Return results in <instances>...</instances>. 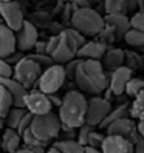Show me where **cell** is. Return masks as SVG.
<instances>
[{
	"mask_svg": "<svg viewBox=\"0 0 144 153\" xmlns=\"http://www.w3.org/2000/svg\"><path fill=\"white\" fill-rule=\"evenodd\" d=\"M130 22H132V28H137V30L144 31V13H143V11L135 13V14L132 16Z\"/></svg>",
	"mask_w": 144,
	"mask_h": 153,
	"instance_id": "obj_39",
	"label": "cell"
},
{
	"mask_svg": "<svg viewBox=\"0 0 144 153\" xmlns=\"http://www.w3.org/2000/svg\"><path fill=\"white\" fill-rule=\"evenodd\" d=\"M81 57L78 59H71L70 62H67V65H65V74H67V79H73L75 80V76H76V70L81 64Z\"/></svg>",
	"mask_w": 144,
	"mask_h": 153,
	"instance_id": "obj_34",
	"label": "cell"
},
{
	"mask_svg": "<svg viewBox=\"0 0 144 153\" xmlns=\"http://www.w3.org/2000/svg\"><path fill=\"white\" fill-rule=\"evenodd\" d=\"M138 51H141L143 54H144V47H141V48H138Z\"/></svg>",
	"mask_w": 144,
	"mask_h": 153,
	"instance_id": "obj_51",
	"label": "cell"
},
{
	"mask_svg": "<svg viewBox=\"0 0 144 153\" xmlns=\"http://www.w3.org/2000/svg\"><path fill=\"white\" fill-rule=\"evenodd\" d=\"M130 118L133 119H144V91L133 97V102L130 105Z\"/></svg>",
	"mask_w": 144,
	"mask_h": 153,
	"instance_id": "obj_26",
	"label": "cell"
},
{
	"mask_svg": "<svg viewBox=\"0 0 144 153\" xmlns=\"http://www.w3.org/2000/svg\"><path fill=\"white\" fill-rule=\"evenodd\" d=\"M107 51V45L101 40H93V42H85L78 51V57L81 59H95L101 60L102 56Z\"/></svg>",
	"mask_w": 144,
	"mask_h": 153,
	"instance_id": "obj_17",
	"label": "cell"
},
{
	"mask_svg": "<svg viewBox=\"0 0 144 153\" xmlns=\"http://www.w3.org/2000/svg\"><path fill=\"white\" fill-rule=\"evenodd\" d=\"M14 107V97L3 84H0V114L6 118V114Z\"/></svg>",
	"mask_w": 144,
	"mask_h": 153,
	"instance_id": "obj_23",
	"label": "cell"
},
{
	"mask_svg": "<svg viewBox=\"0 0 144 153\" xmlns=\"http://www.w3.org/2000/svg\"><path fill=\"white\" fill-rule=\"evenodd\" d=\"M141 91H144V80L138 79V77H132L129 80L127 87H125V94L130 96V97H135V96H138Z\"/></svg>",
	"mask_w": 144,
	"mask_h": 153,
	"instance_id": "obj_28",
	"label": "cell"
},
{
	"mask_svg": "<svg viewBox=\"0 0 144 153\" xmlns=\"http://www.w3.org/2000/svg\"><path fill=\"white\" fill-rule=\"evenodd\" d=\"M135 153H144V141L135 144Z\"/></svg>",
	"mask_w": 144,
	"mask_h": 153,
	"instance_id": "obj_45",
	"label": "cell"
},
{
	"mask_svg": "<svg viewBox=\"0 0 144 153\" xmlns=\"http://www.w3.org/2000/svg\"><path fill=\"white\" fill-rule=\"evenodd\" d=\"M84 153H102V150L92 146H84Z\"/></svg>",
	"mask_w": 144,
	"mask_h": 153,
	"instance_id": "obj_43",
	"label": "cell"
},
{
	"mask_svg": "<svg viewBox=\"0 0 144 153\" xmlns=\"http://www.w3.org/2000/svg\"><path fill=\"white\" fill-rule=\"evenodd\" d=\"M110 111H112V104H110L109 99L92 97L88 101L85 122L90 124V125H95V127H99Z\"/></svg>",
	"mask_w": 144,
	"mask_h": 153,
	"instance_id": "obj_8",
	"label": "cell"
},
{
	"mask_svg": "<svg viewBox=\"0 0 144 153\" xmlns=\"http://www.w3.org/2000/svg\"><path fill=\"white\" fill-rule=\"evenodd\" d=\"M101 150L102 153H135V144L125 136L107 134Z\"/></svg>",
	"mask_w": 144,
	"mask_h": 153,
	"instance_id": "obj_12",
	"label": "cell"
},
{
	"mask_svg": "<svg viewBox=\"0 0 144 153\" xmlns=\"http://www.w3.org/2000/svg\"><path fill=\"white\" fill-rule=\"evenodd\" d=\"M36 28H45V26H48L51 23V16L45 11H36L30 16L28 19Z\"/></svg>",
	"mask_w": 144,
	"mask_h": 153,
	"instance_id": "obj_27",
	"label": "cell"
},
{
	"mask_svg": "<svg viewBox=\"0 0 144 153\" xmlns=\"http://www.w3.org/2000/svg\"><path fill=\"white\" fill-rule=\"evenodd\" d=\"M0 16L3 19V23L8 25L13 31H17L22 28L25 22V14L20 3L17 0H10V2H0Z\"/></svg>",
	"mask_w": 144,
	"mask_h": 153,
	"instance_id": "obj_7",
	"label": "cell"
},
{
	"mask_svg": "<svg viewBox=\"0 0 144 153\" xmlns=\"http://www.w3.org/2000/svg\"><path fill=\"white\" fill-rule=\"evenodd\" d=\"M48 96H50V101H51V104H53V105H57V107H59V105L62 104V99L56 97L54 94H48Z\"/></svg>",
	"mask_w": 144,
	"mask_h": 153,
	"instance_id": "obj_44",
	"label": "cell"
},
{
	"mask_svg": "<svg viewBox=\"0 0 144 153\" xmlns=\"http://www.w3.org/2000/svg\"><path fill=\"white\" fill-rule=\"evenodd\" d=\"M22 57H23V56H22V53L19 54V50H17V51H16V53H13V54H11L10 57H8L6 60L10 62V64H14V65H16V64H17V62H19Z\"/></svg>",
	"mask_w": 144,
	"mask_h": 153,
	"instance_id": "obj_41",
	"label": "cell"
},
{
	"mask_svg": "<svg viewBox=\"0 0 144 153\" xmlns=\"http://www.w3.org/2000/svg\"><path fill=\"white\" fill-rule=\"evenodd\" d=\"M39 40V33L37 28L30 22L25 20L22 28L16 31V43L19 51H30L36 47V43Z\"/></svg>",
	"mask_w": 144,
	"mask_h": 153,
	"instance_id": "obj_9",
	"label": "cell"
},
{
	"mask_svg": "<svg viewBox=\"0 0 144 153\" xmlns=\"http://www.w3.org/2000/svg\"><path fill=\"white\" fill-rule=\"evenodd\" d=\"M125 116H130V105H129L127 102L118 105L116 108H112V111L107 114V118L102 121V124L99 125V127H101V128H107L113 121L121 119V118H125Z\"/></svg>",
	"mask_w": 144,
	"mask_h": 153,
	"instance_id": "obj_21",
	"label": "cell"
},
{
	"mask_svg": "<svg viewBox=\"0 0 144 153\" xmlns=\"http://www.w3.org/2000/svg\"><path fill=\"white\" fill-rule=\"evenodd\" d=\"M135 127H137V125H135V122H133V118L125 116V118L113 121L105 130H107V134H118V136L129 138Z\"/></svg>",
	"mask_w": 144,
	"mask_h": 153,
	"instance_id": "obj_19",
	"label": "cell"
},
{
	"mask_svg": "<svg viewBox=\"0 0 144 153\" xmlns=\"http://www.w3.org/2000/svg\"><path fill=\"white\" fill-rule=\"evenodd\" d=\"M93 130H95V125H90V124L84 122V124L78 128V141L82 144V146H87L88 136H90V133H92Z\"/></svg>",
	"mask_w": 144,
	"mask_h": 153,
	"instance_id": "obj_31",
	"label": "cell"
},
{
	"mask_svg": "<svg viewBox=\"0 0 144 153\" xmlns=\"http://www.w3.org/2000/svg\"><path fill=\"white\" fill-rule=\"evenodd\" d=\"M33 118H34V114L33 113H26L25 114V118L20 121V124H19V127H17V131H19L20 134H23L26 130H30L31 128V124H33Z\"/></svg>",
	"mask_w": 144,
	"mask_h": 153,
	"instance_id": "obj_37",
	"label": "cell"
},
{
	"mask_svg": "<svg viewBox=\"0 0 144 153\" xmlns=\"http://www.w3.org/2000/svg\"><path fill=\"white\" fill-rule=\"evenodd\" d=\"M67 79L65 67L62 64H53L48 68H45L40 74V79L37 82V87L40 91L47 94H54L62 88Z\"/></svg>",
	"mask_w": 144,
	"mask_h": 153,
	"instance_id": "obj_5",
	"label": "cell"
},
{
	"mask_svg": "<svg viewBox=\"0 0 144 153\" xmlns=\"http://www.w3.org/2000/svg\"><path fill=\"white\" fill-rule=\"evenodd\" d=\"M14 68L6 59H0V77H13Z\"/></svg>",
	"mask_w": 144,
	"mask_h": 153,
	"instance_id": "obj_36",
	"label": "cell"
},
{
	"mask_svg": "<svg viewBox=\"0 0 144 153\" xmlns=\"http://www.w3.org/2000/svg\"><path fill=\"white\" fill-rule=\"evenodd\" d=\"M124 40H125L127 45H130V47L138 50V48L144 47V31L137 30V28H130L127 33H125Z\"/></svg>",
	"mask_w": 144,
	"mask_h": 153,
	"instance_id": "obj_25",
	"label": "cell"
},
{
	"mask_svg": "<svg viewBox=\"0 0 144 153\" xmlns=\"http://www.w3.org/2000/svg\"><path fill=\"white\" fill-rule=\"evenodd\" d=\"M17 51L16 31H13L3 22L0 23V59H8Z\"/></svg>",
	"mask_w": 144,
	"mask_h": 153,
	"instance_id": "obj_14",
	"label": "cell"
},
{
	"mask_svg": "<svg viewBox=\"0 0 144 153\" xmlns=\"http://www.w3.org/2000/svg\"><path fill=\"white\" fill-rule=\"evenodd\" d=\"M60 153H84V146L78 139H59L53 144Z\"/></svg>",
	"mask_w": 144,
	"mask_h": 153,
	"instance_id": "obj_22",
	"label": "cell"
},
{
	"mask_svg": "<svg viewBox=\"0 0 144 153\" xmlns=\"http://www.w3.org/2000/svg\"><path fill=\"white\" fill-rule=\"evenodd\" d=\"M121 6H122V0H104V8H105V13L107 14L122 13L121 11Z\"/></svg>",
	"mask_w": 144,
	"mask_h": 153,
	"instance_id": "obj_35",
	"label": "cell"
},
{
	"mask_svg": "<svg viewBox=\"0 0 144 153\" xmlns=\"http://www.w3.org/2000/svg\"><path fill=\"white\" fill-rule=\"evenodd\" d=\"M138 10L144 13V0H138Z\"/></svg>",
	"mask_w": 144,
	"mask_h": 153,
	"instance_id": "obj_48",
	"label": "cell"
},
{
	"mask_svg": "<svg viewBox=\"0 0 144 153\" xmlns=\"http://www.w3.org/2000/svg\"><path fill=\"white\" fill-rule=\"evenodd\" d=\"M133 70L129 68L127 65H122L119 68H116L115 71L110 73V84H109V90L115 94V96H121L125 93V87H127L129 80L132 79Z\"/></svg>",
	"mask_w": 144,
	"mask_h": 153,
	"instance_id": "obj_13",
	"label": "cell"
},
{
	"mask_svg": "<svg viewBox=\"0 0 144 153\" xmlns=\"http://www.w3.org/2000/svg\"><path fill=\"white\" fill-rule=\"evenodd\" d=\"M138 130H140V133H141V136H143V139H144V119H141L140 122H138Z\"/></svg>",
	"mask_w": 144,
	"mask_h": 153,
	"instance_id": "obj_46",
	"label": "cell"
},
{
	"mask_svg": "<svg viewBox=\"0 0 144 153\" xmlns=\"http://www.w3.org/2000/svg\"><path fill=\"white\" fill-rule=\"evenodd\" d=\"M99 36V39H101V42L102 43H110V42H113L115 39H116V33H115V30L112 28V26H109V25H105L104 26V30L98 34Z\"/></svg>",
	"mask_w": 144,
	"mask_h": 153,
	"instance_id": "obj_33",
	"label": "cell"
},
{
	"mask_svg": "<svg viewBox=\"0 0 144 153\" xmlns=\"http://www.w3.org/2000/svg\"><path fill=\"white\" fill-rule=\"evenodd\" d=\"M16 153H36V152H33V150H31V149H28V147H20Z\"/></svg>",
	"mask_w": 144,
	"mask_h": 153,
	"instance_id": "obj_47",
	"label": "cell"
},
{
	"mask_svg": "<svg viewBox=\"0 0 144 153\" xmlns=\"http://www.w3.org/2000/svg\"><path fill=\"white\" fill-rule=\"evenodd\" d=\"M73 28L84 36H98L105 26L104 17L90 6H81L71 17Z\"/></svg>",
	"mask_w": 144,
	"mask_h": 153,
	"instance_id": "obj_3",
	"label": "cell"
},
{
	"mask_svg": "<svg viewBox=\"0 0 144 153\" xmlns=\"http://www.w3.org/2000/svg\"><path fill=\"white\" fill-rule=\"evenodd\" d=\"M60 39H62V34H53L51 37L47 40V54H53V51H54L59 43H60Z\"/></svg>",
	"mask_w": 144,
	"mask_h": 153,
	"instance_id": "obj_38",
	"label": "cell"
},
{
	"mask_svg": "<svg viewBox=\"0 0 144 153\" xmlns=\"http://www.w3.org/2000/svg\"><path fill=\"white\" fill-rule=\"evenodd\" d=\"M42 71H43V68L36 60H33L30 56H23L14 65V76L13 77L17 79L26 88H30L34 84L39 82Z\"/></svg>",
	"mask_w": 144,
	"mask_h": 153,
	"instance_id": "obj_6",
	"label": "cell"
},
{
	"mask_svg": "<svg viewBox=\"0 0 144 153\" xmlns=\"http://www.w3.org/2000/svg\"><path fill=\"white\" fill-rule=\"evenodd\" d=\"M87 107L88 101L81 91L71 90L65 93V96L62 97V104L59 105V118L62 124L73 128H79L85 122Z\"/></svg>",
	"mask_w": 144,
	"mask_h": 153,
	"instance_id": "obj_2",
	"label": "cell"
},
{
	"mask_svg": "<svg viewBox=\"0 0 144 153\" xmlns=\"http://www.w3.org/2000/svg\"><path fill=\"white\" fill-rule=\"evenodd\" d=\"M105 136L102 133L99 131H96L93 130L92 133H90V136H88V141H87V146H92V147H96V149H101L102 147V142H104Z\"/></svg>",
	"mask_w": 144,
	"mask_h": 153,
	"instance_id": "obj_32",
	"label": "cell"
},
{
	"mask_svg": "<svg viewBox=\"0 0 144 153\" xmlns=\"http://www.w3.org/2000/svg\"><path fill=\"white\" fill-rule=\"evenodd\" d=\"M3 22V19H2V16H0V23H2Z\"/></svg>",
	"mask_w": 144,
	"mask_h": 153,
	"instance_id": "obj_52",
	"label": "cell"
},
{
	"mask_svg": "<svg viewBox=\"0 0 144 153\" xmlns=\"http://www.w3.org/2000/svg\"><path fill=\"white\" fill-rule=\"evenodd\" d=\"M25 108L33 114H45L53 111V104L47 93L37 90V91H28L25 99Z\"/></svg>",
	"mask_w": 144,
	"mask_h": 153,
	"instance_id": "obj_10",
	"label": "cell"
},
{
	"mask_svg": "<svg viewBox=\"0 0 144 153\" xmlns=\"http://www.w3.org/2000/svg\"><path fill=\"white\" fill-rule=\"evenodd\" d=\"M75 82L82 91L96 96L107 90L110 84V74L105 73L101 60L82 59L76 70Z\"/></svg>",
	"mask_w": 144,
	"mask_h": 153,
	"instance_id": "obj_1",
	"label": "cell"
},
{
	"mask_svg": "<svg viewBox=\"0 0 144 153\" xmlns=\"http://www.w3.org/2000/svg\"><path fill=\"white\" fill-rule=\"evenodd\" d=\"M3 127H5V118H3L2 114H0V130H2Z\"/></svg>",
	"mask_w": 144,
	"mask_h": 153,
	"instance_id": "obj_49",
	"label": "cell"
},
{
	"mask_svg": "<svg viewBox=\"0 0 144 153\" xmlns=\"http://www.w3.org/2000/svg\"><path fill=\"white\" fill-rule=\"evenodd\" d=\"M45 153H60L57 149H54V147H51V149H48L47 152H45Z\"/></svg>",
	"mask_w": 144,
	"mask_h": 153,
	"instance_id": "obj_50",
	"label": "cell"
},
{
	"mask_svg": "<svg viewBox=\"0 0 144 153\" xmlns=\"http://www.w3.org/2000/svg\"><path fill=\"white\" fill-rule=\"evenodd\" d=\"M30 57L33 59V60H36L37 64L45 70V68H48L50 65H53V64H56L54 60H53V57L50 56V54H47V53H34V54H30Z\"/></svg>",
	"mask_w": 144,
	"mask_h": 153,
	"instance_id": "obj_30",
	"label": "cell"
},
{
	"mask_svg": "<svg viewBox=\"0 0 144 153\" xmlns=\"http://www.w3.org/2000/svg\"><path fill=\"white\" fill-rule=\"evenodd\" d=\"M20 142H22V134L17 131L16 128L6 127L2 136V147L6 153H16L20 149Z\"/></svg>",
	"mask_w": 144,
	"mask_h": 153,
	"instance_id": "obj_20",
	"label": "cell"
},
{
	"mask_svg": "<svg viewBox=\"0 0 144 153\" xmlns=\"http://www.w3.org/2000/svg\"><path fill=\"white\" fill-rule=\"evenodd\" d=\"M0 84H3L14 97V107H25V99L28 94V88L22 85L14 77H0Z\"/></svg>",
	"mask_w": 144,
	"mask_h": 153,
	"instance_id": "obj_15",
	"label": "cell"
},
{
	"mask_svg": "<svg viewBox=\"0 0 144 153\" xmlns=\"http://www.w3.org/2000/svg\"><path fill=\"white\" fill-rule=\"evenodd\" d=\"M104 20H105V25L112 26V28L115 30V33H116V36H119V37H124L125 33L132 28V22L124 13L107 14Z\"/></svg>",
	"mask_w": 144,
	"mask_h": 153,
	"instance_id": "obj_16",
	"label": "cell"
},
{
	"mask_svg": "<svg viewBox=\"0 0 144 153\" xmlns=\"http://www.w3.org/2000/svg\"><path fill=\"white\" fill-rule=\"evenodd\" d=\"M101 62H102V67L105 68V71L112 73L116 68L125 65V51H122L121 48H110L105 51Z\"/></svg>",
	"mask_w": 144,
	"mask_h": 153,
	"instance_id": "obj_18",
	"label": "cell"
},
{
	"mask_svg": "<svg viewBox=\"0 0 144 153\" xmlns=\"http://www.w3.org/2000/svg\"><path fill=\"white\" fill-rule=\"evenodd\" d=\"M78 51H79V47L78 43L70 37L68 34L62 33V39H60V43L59 47L53 51V60L56 62V64H67V62H70L71 59H75L78 56Z\"/></svg>",
	"mask_w": 144,
	"mask_h": 153,
	"instance_id": "obj_11",
	"label": "cell"
},
{
	"mask_svg": "<svg viewBox=\"0 0 144 153\" xmlns=\"http://www.w3.org/2000/svg\"><path fill=\"white\" fill-rule=\"evenodd\" d=\"M36 53H47V42H39L36 43Z\"/></svg>",
	"mask_w": 144,
	"mask_h": 153,
	"instance_id": "obj_42",
	"label": "cell"
},
{
	"mask_svg": "<svg viewBox=\"0 0 144 153\" xmlns=\"http://www.w3.org/2000/svg\"><path fill=\"white\" fill-rule=\"evenodd\" d=\"M31 130L36 134V138H39L47 144L56 139L62 130V121L59 118V113L48 111L45 114H34Z\"/></svg>",
	"mask_w": 144,
	"mask_h": 153,
	"instance_id": "obj_4",
	"label": "cell"
},
{
	"mask_svg": "<svg viewBox=\"0 0 144 153\" xmlns=\"http://www.w3.org/2000/svg\"><path fill=\"white\" fill-rule=\"evenodd\" d=\"M125 65L132 70H138L143 67V57L135 51H125Z\"/></svg>",
	"mask_w": 144,
	"mask_h": 153,
	"instance_id": "obj_29",
	"label": "cell"
},
{
	"mask_svg": "<svg viewBox=\"0 0 144 153\" xmlns=\"http://www.w3.org/2000/svg\"><path fill=\"white\" fill-rule=\"evenodd\" d=\"M0 2H10V0H0Z\"/></svg>",
	"mask_w": 144,
	"mask_h": 153,
	"instance_id": "obj_53",
	"label": "cell"
},
{
	"mask_svg": "<svg viewBox=\"0 0 144 153\" xmlns=\"http://www.w3.org/2000/svg\"><path fill=\"white\" fill-rule=\"evenodd\" d=\"M138 10V0H122V6H121V11L125 14L129 11H135Z\"/></svg>",
	"mask_w": 144,
	"mask_h": 153,
	"instance_id": "obj_40",
	"label": "cell"
},
{
	"mask_svg": "<svg viewBox=\"0 0 144 153\" xmlns=\"http://www.w3.org/2000/svg\"><path fill=\"white\" fill-rule=\"evenodd\" d=\"M26 113H28V110H26L25 107H13V108L10 110V113L6 114L5 124L8 125V127H11V128H16V130H17L20 121L25 118Z\"/></svg>",
	"mask_w": 144,
	"mask_h": 153,
	"instance_id": "obj_24",
	"label": "cell"
}]
</instances>
